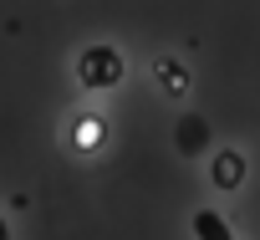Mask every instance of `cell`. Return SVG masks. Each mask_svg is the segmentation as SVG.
<instances>
[{
  "mask_svg": "<svg viewBox=\"0 0 260 240\" xmlns=\"http://www.w3.org/2000/svg\"><path fill=\"white\" fill-rule=\"evenodd\" d=\"M77 77H82V87H92V92L117 87V82H122V56H117L112 46H87L82 62H77Z\"/></svg>",
  "mask_w": 260,
  "mask_h": 240,
  "instance_id": "cell-1",
  "label": "cell"
},
{
  "mask_svg": "<svg viewBox=\"0 0 260 240\" xmlns=\"http://www.w3.org/2000/svg\"><path fill=\"white\" fill-rule=\"evenodd\" d=\"M240 179H245V159H240L235 148L219 154V159H214V184H219V189H235Z\"/></svg>",
  "mask_w": 260,
  "mask_h": 240,
  "instance_id": "cell-2",
  "label": "cell"
},
{
  "mask_svg": "<svg viewBox=\"0 0 260 240\" xmlns=\"http://www.w3.org/2000/svg\"><path fill=\"white\" fill-rule=\"evenodd\" d=\"M194 235H199V240H230V225H224L214 209H199V215H194Z\"/></svg>",
  "mask_w": 260,
  "mask_h": 240,
  "instance_id": "cell-3",
  "label": "cell"
},
{
  "mask_svg": "<svg viewBox=\"0 0 260 240\" xmlns=\"http://www.w3.org/2000/svg\"><path fill=\"white\" fill-rule=\"evenodd\" d=\"M209 143V123L204 117H184L179 123V148H204Z\"/></svg>",
  "mask_w": 260,
  "mask_h": 240,
  "instance_id": "cell-4",
  "label": "cell"
},
{
  "mask_svg": "<svg viewBox=\"0 0 260 240\" xmlns=\"http://www.w3.org/2000/svg\"><path fill=\"white\" fill-rule=\"evenodd\" d=\"M158 82H164V92H189V72L179 67V62H158Z\"/></svg>",
  "mask_w": 260,
  "mask_h": 240,
  "instance_id": "cell-5",
  "label": "cell"
},
{
  "mask_svg": "<svg viewBox=\"0 0 260 240\" xmlns=\"http://www.w3.org/2000/svg\"><path fill=\"white\" fill-rule=\"evenodd\" d=\"M0 240H6V220H0Z\"/></svg>",
  "mask_w": 260,
  "mask_h": 240,
  "instance_id": "cell-6",
  "label": "cell"
}]
</instances>
